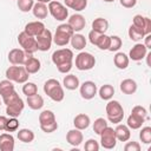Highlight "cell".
Listing matches in <instances>:
<instances>
[{"label":"cell","instance_id":"6da1fadb","mask_svg":"<svg viewBox=\"0 0 151 151\" xmlns=\"http://www.w3.org/2000/svg\"><path fill=\"white\" fill-rule=\"evenodd\" d=\"M44 92L54 101H61L65 97L64 88L57 79H48L44 84Z\"/></svg>","mask_w":151,"mask_h":151},{"label":"cell","instance_id":"7a4b0ae2","mask_svg":"<svg viewBox=\"0 0 151 151\" xmlns=\"http://www.w3.org/2000/svg\"><path fill=\"white\" fill-rule=\"evenodd\" d=\"M73 33L74 31L68 24H60L57 27L55 33L53 35V42L57 46H66L70 42V39L73 35Z\"/></svg>","mask_w":151,"mask_h":151},{"label":"cell","instance_id":"3957f363","mask_svg":"<svg viewBox=\"0 0 151 151\" xmlns=\"http://www.w3.org/2000/svg\"><path fill=\"white\" fill-rule=\"evenodd\" d=\"M107 119L113 124H119L124 118V109L118 100H109L106 104Z\"/></svg>","mask_w":151,"mask_h":151},{"label":"cell","instance_id":"277c9868","mask_svg":"<svg viewBox=\"0 0 151 151\" xmlns=\"http://www.w3.org/2000/svg\"><path fill=\"white\" fill-rule=\"evenodd\" d=\"M6 78L11 81L18 83V84H24L28 80L29 73L26 71V68L24 66H19V65H13L9 66L6 70Z\"/></svg>","mask_w":151,"mask_h":151},{"label":"cell","instance_id":"5b68a950","mask_svg":"<svg viewBox=\"0 0 151 151\" xmlns=\"http://www.w3.org/2000/svg\"><path fill=\"white\" fill-rule=\"evenodd\" d=\"M18 42H19V45L21 46V48L27 54H33L34 52L38 51V45H37L35 37H32V35L27 34L25 31H22L21 33H19V35H18Z\"/></svg>","mask_w":151,"mask_h":151},{"label":"cell","instance_id":"8992f818","mask_svg":"<svg viewBox=\"0 0 151 151\" xmlns=\"http://www.w3.org/2000/svg\"><path fill=\"white\" fill-rule=\"evenodd\" d=\"M74 64L79 71H88L94 67L96 58L88 52H80L78 55H76Z\"/></svg>","mask_w":151,"mask_h":151},{"label":"cell","instance_id":"52a82bcc","mask_svg":"<svg viewBox=\"0 0 151 151\" xmlns=\"http://www.w3.org/2000/svg\"><path fill=\"white\" fill-rule=\"evenodd\" d=\"M48 12L58 21H64L68 17V11L66 6H64L58 0H52L51 2H48Z\"/></svg>","mask_w":151,"mask_h":151},{"label":"cell","instance_id":"ba28073f","mask_svg":"<svg viewBox=\"0 0 151 151\" xmlns=\"http://www.w3.org/2000/svg\"><path fill=\"white\" fill-rule=\"evenodd\" d=\"M73 52L70 48H60L53 52L52 54V61L55 66L66 64V63H72L73 61Z\"/></svg>","mask_w":151,"mask_h":151},{"label":"cell","instance_id":"9c48e42d","mask_svg":"<svg viewBox=\"0 0 151 151\" xmlns=\"http://www.w3.org/2000/svg\"><path fill=\"white\" fill-rule=\"evenodd\" d=\"M100 144L104 149H113L117 144V138L114 134V130L110 126H106L100 132Z\"/></svg>","mask_w":151,"mask_h":151},{"label":"cell","instance_id":"30bf717a","mask_svg":"<svg viewBox=\"0 0 151 151\" xmlns=\"http://www.w3.org/2000/svg\"><path fill=\"white\" fill-rule=\"evenodd\" d=\"M37 40V45H38V51L41 52H46L51 48V45L53 42V35L52 32L47 28H45L39 35L35 37Z\"/></svg>","mask_w":151,"mask_h":151},{"label":"cell","instance_id":"8fae6325","mask_svg":"<svg viewBox=\"0 0 151 151\" xmlns=\"http://www.w3.org/2000/svg\"><path fill=\"white\" fill-rule=\"evenodd\" d=\"M79 91H80L81 98H84L86 100H90L97 94L98 88H97L96 83H93L91 80H86L81 85H79Z\"/></svg>","mask_w":151,"mask_h":151},{"label":"cell","instance_id":"7c38bea8","mask_svg":"<svg viewBox=\"0 0 151 151\" xmlns=\"http://www.w3.org/2000/svg\"><path fill=\"white\" fill-rule=\"evenodd\" d=\"M146 53H147V48L145 47V45L140 44V42H137L130 50V53H129L127 57H129V59H131L133 61H140L146 57Z\"/></svg>","mask_w":151,"mask_h":151},{"label":"cell","instance_id":"4fadbf2b","mask_svg":"<svg viewBox=\"0 0 151 151\" xmlns=\"http://www.w3.org/2000/svg\"><path fill=\"white\" fill-rule=\"evenodd\" d=\"M27 53L22 48H13L8 53V61L12 65H24Z\"/></svg>","mask_w":151,"mask_h":151},{"label":"cell","instance_id":"5bb4252c","mask_svg":"<svg viewBox=\"0 0 151 151\" xmlns=\"http://www.w3.org/2000/svg\"><path fill=\"white\" fill-rule=\"evenodd\" d=\"M132 21H133L132 25H134L136 27L143 29L144 33H145V35L151 33V19L150 18L143 17L140 14H137V15L133 17V20Z\"/></svg>","mask_w":151,"mask_h":151},{"label":"cell","instance_id":"9a60e30c","mask_svg":"<svg viewBox=\"0 0 151 151\" xmlns=\"http://www.w3.org/2000/svg\"><path fill=\"white\" fill-rule=\"evenodd\" d=\"M24 67L26 68V71L29 74H34L40 70L41 64H40V60L38 58L33 57L32 54H27V58L24 63Z\"/></svg>","mask_w":151,"mask_h":151},{"label":"cell","instance_id":"2e32d148","mask_svg":"<svg viewBox=\"0 0 151 151\" xmlns=\"http://www.w3.org/2000/svg\"><path fill=\"white\" fill-rule=\"evenodd\" d=\"M84 139V136L81 133V130H78V129H72L70 130L67 133H66V140L68 144H71L72 146H76L78 147L81 142Z\"/></svg>","mask_w":151,"mask_h":151},{"label":"cell","instance_id":"e0dca14e","mask_svg":"<svg viewBox=\"0 0 151 151\" xmlns=\"http://www.w3.org/2000/svg\"><path fill=\"white\" fill-rule=\"evenodd\" d=\"M67 24L72 27V29L74 32H80L81 29L85 28V25H86V20L85 18L81 15V14H73L70 17Z\"/></svg>","mask_w":151,"mask_h":151},{"label":"cell","instance_id":"ac0fdd59","mask_svg":"<svg viewBox=\"0 0 151 151\" xmlns=\"http://www.w3.org/2000/svg\"><path fill=\"white\" fill-rule=\"evenodd\" d=\"M45 28H46V27H45L44 22H41V21H31V22L26 24L24 31H25L27 34L32 35V37H37V35H39Z\"/></svg>","mask_w":151,"mask_h":151},{"label":"cell","instance_id":"d6986e66","mask_svg":"<svg viewBox=\"0 0 151 151\" xmlns=\"http://www.w3.org/2000/svg\"><path fill=\"white\" fill-rule=\"evenodd\" d=\"M24 107H25L24 100L20 99V100H18V101H15V103H13L11 105H6V113H7L8 117L18 118L21 114Z\"/></svg>","mask_w":151,"mask_h":151},{"label":"cell","instance_id":"ffe728a7","mask_svg":"<svg viewBox=\"0 0 151 151\" xmlns=\"http://www.w3.org/2000/svg\"><path fill=\"white\" fill-rule=\"evenodd\" d=\"M0 150L1 151H13L14 150V137L11 133L0 134Z\"/></svg>","mask_w":151,"mask_h":151},{"label":"cell","instance_id":"44dd1931","mask_svg":"<svg viewBox=\"0 0 151 151\" xmlns=\"http://www.w3.org/2000/svg\"><path fill=\"white\" fill-rule=\"evenodd\" d=\"M114 134L117 140L119 142H127L131 137V132L127 125H123V124H118L114 129Z\"/></svg>","mask_w":151,"mask_h":151},{"label":"cell","instance_id":"7402d4cb","mask_svg":"<svg viewBox=\"0 0 151 151\" xmlns=\"http://www.w3.org/2000/svg\"><path fill=\"white\" fill-rule=\"evenodd\" d=\"M90 123H91V119L85 113H79L73 119V125L78 130H85V129H87L90 126Z\"/></svg>","mask_w":151,"mask_h":151},{"label":"cell","instance_id":"603a6c76","mask_svg":"<svg viewBox=\"0 0 151 151\" xmlns=\"http://www.w3.org/2000/svg\"><path fill=\"white\" fill-rule=\"evenodd\" d=\"M63 85L66 90H70V91H73V90H77L80 85L79 83V79L77 76L74 74H67L64 77V80H63Z\"/></svg>","mask_w":151,"mask_h":151},{"label":"cell","instance_id":"cb8c5ba5","mask_svg":"<svg viewBox=\"0 0 151 151\" xmlns=\"http://www.w3.org/2000/svg\"><path fill=\"white\" fill-rule=\"evenodd\" d=\"M120 91L125 94H133L136 91H137V83L133 80V79H124L122 83H120Z\"/></svg>","mask_w":151,"mask_h":151},{"label":"cell","instance_id":"d4e9b609","mask_svg":"<svg viewBox=\"0 0 151 151\" xmlns=\"http://www.w3.org/2000/svg\"><path fill=\"white\" fill-rule=\"evenodd\" d=\"M32 12H33V15L38 19H45L48 14V7L46 6V4H42V2H35L33 5V8H32Z\"/></svg>","mask_w":151,"mask_h":151},{"label":"cell","instance_id":"484cf974","mask_svg":"<svg viewBox=\"0 0 151 151\" xmlns=\"http://www.w3.org/2000/svg\"><path fill=\"white\" fill-rule=\"evenodd\" d=\"M70 42L74 50L81 51L86 46V38L80 33H73V35L70 39Z\"/></svg>","mask_w":151,"mask_h":151},{"label":"cell","instance_id":"4316f807","mask_svg":"<svg viewBox=\"0 0 151 151\" xmlns=\"http://www.w3.org/2000/svg\"><path fill=\"white\" fill-rule=\"evenodd\" d=\"M129 61H130L129 57L123 52L116 53V55L113 58V63H114L116 67L119 68V70H125L129 66Z\"/></svg>","mask_w":151,"mask_h":151},{"label":"cell","instance_id":"83f0119b","mask_svg":"<svg viewBox=\"0 0 151 151\" xmlns=\"http://www.w3.org/2000/svg\"><path fill=\"white\" fill-rule=\"evenodd\" d=\"M27 104L28 107H31L32 110H40L44 106V98L40 94H33L27 97Z\"/></svg>","mask_w":151,"mask_h":151},{"label":"cell","instance_id":"f1b7e54d","mask_svg":"<svg viewBox=\"0 0 151 151\" xmlns=\"http://www.w3.org/2000/svg\"><path fill=\"white\" fill-rule=\"evenodd\" d=\"M109 28V21L104 18H97L92 21V29L98 33H105Z\"/></svg>","mask_w":151,"mask_h":151},{"label":"cell","instance_id":"f546056e","mask_svg":"<svg viewBox=\"0 0 151 151\" xmlns=\"http://www.w3.org/2000/svg\"><path fill=\"white\" fill-rule=\"evenodd\" d=\"M98 94L103 100H110L114 94V87L110 84H105L98 90Z\"/></svg>","mask_w":151,"mask_h":151},{"label":"cell","instance_id":"4dcf8cb0","mask_svg":"<svg viewBox=\"0 0 151 151\" xmlns=\"http://www.w3.org/2000/svg\"><path fill=\"white\" fill-rule=\"evenodd\" d=\"M65 6L77 12L84 11L87 6V0H64Z\"/></svg>","mask_w":151,"mask_h":151},{"label":"cell","instance_id":"1f68e13d","mask_svg":"<svg viewBox=\"0 0 151 151\" xmlns=\"http://www.w3.org/2000/svg\"><path fill=\"white\" fill-rule=\"evenodd\" d=\"M17 137L22 143H31L34 140V132L29 129H21L18 131Z\"/></svg>","mask_w":151,"mask_h":151},{"label":"cell","instance_id":"d6a6232c","mask_svg":"<svg viewBox=\"0 0 151 151\" xmlns=\"http://www.w3.org/2000/svg\"><path fill=\"white\" fill-rule=\"evenodd\" d=\"M55 122V114L53 113V111L51 110H44L40 114H39V123L40 125H45V124H50Z\"/></svg>","mask_w":151,"mask_h":151},{"label":"cell","instance_id":"836d02e7","mask_svg":"<svg viewBox=\"0 0 151 151\" xmlns=\"http://www.w3.org/2000/svg\"><path fill=\"white\" fill-rule=\"evenodd\" d=\"M145 120L144 119H142V118H139V117H137V116H134V114H130L129 117H127V122H126V125L129 126V129H132V130H138V129H140L142 127V125H143V123H144Z\"/></svg>","mask_w":151,"mask_h":151},{"label":"cell","instance_id":"e575fe53","mask_svg":"<svg viewBox=\"0 0 151 151\" xmlns=\"http://www.w3.org/2000/svg\"><path fill=\"white\" fill-rule=\"evenodd\" d=\"M14 90V85H13V81L8 80V79H5V80H1L0 81V96L1 98L12 93Z\"/></svg>","mask_w":151,"mask_h":151},{"label":"cell","instance_id":"d590c367","mask_svg":"<svg viewBox=\"0 0 151 151\" xmlns=\"http://www.w3.org/2000/svg\"><path fill=\"white\" fill-rule=\"evenodd\" d=\"M129 37L133 41H139V40H142L145 37V33H144L143 29L136 27L134 25H131L129 27Z\"/></svg>","mask_w":151,"mask_h":151},{"label":"cell","instance_id":"8d00e7d4","mask_svg":"<svg viewBox=\"0 0 151 151\" xmlns=\"http://www.w3.org/2000/svg\"><path fill=\"white\" fill-rule=\"evenodd\" d=\"M22 93H24L26 97L37 94V93H38V86H37L34 83L26 81V83H24V86H22Z\"/></svg>","mask_w":151,"mask_h":151},{"label":"cell","instance_id":"74e56055","mask_svg":"<svg viewBox=\"0 0 151 151\" xmlns=\"http://www.w3.org/2000/svg\"><path fill=\"white\" fill-rule=\"evenodd\" d=\"M19 129V120L14 117H9V119L7 118L6 125H5V131L7 132H15Z\"/></svg>","mask_w":151,"mask_h":151},{"label":"cell","instance_id":"f35d334b","mask_svg":"<svg viewBox=\"0 0 151 151\" xmlns=\"http://www.w3.org/2000/svg\"><path fill=\"white\" fill-rule=\"evenodd\" d=\"M110 37L109 35H106L105 33H103V34H100V37H99V39H98V41H97V44H96V46L99 48V50H109V46H110Z\"/></svg>","mask_w":151,"mask_h":151},{"label":"cell","instance_id":"ab89813d","mask_svg":"<svg viewBox=\"0 0 151 151\" xmlns=\"http://www.w3.org/2000/svg\"><path fill=\"white\" fill-rule=\"evenodd\" d=\"M110 46H109V51H111V52H116V51H118L120 47H122V45H123V41H122V39L118 37V35H112V37H110Z\"/></svg>","mask_w":151,"mask_h":151},{"label":"cell","instance_id":"60d3db41","mask_svg":"<svg viewBox=\"0 0 151 151\" xmlns=\"http://www.w3.org/2000/svg\"><path fill=\"white\" fill-rule=\"evenodd\" d=\"M106 126H109L106 119H104V118H97V119L94 120V123H93V131H94V133L100 134V132H101Z\"/></svg>","mask_w":151,"mask_h":151},{"label":"cell","instance_id":"b9f144b4","mask_svg":"<svg viewBox=\"0 0 151 151\" xmlns=\"http://www.w3.org/2000/svg\"><path fill=\"white\" fill-rule=\"evenodd\" d=\"M139 138L144 144H150L151 143V127L150 126L143 127L139 132Z\"/></svg>","mask_w":151,"mask_h":151},{"label":"cell","instance_id":"7bdbcfd3","mask_svg":"<svg viewBox=\"0 0 151 151\" xmlns=\"http://www.w3.org/2000/svg\"><path fill=\"white\" fill-rule=\"evenodd\" d=\"M33 5H34V0H18V8L24 13L32 11Z\"/></svg>","mask_w":151,"mask_h":151},{"label":"cell","instance_id":"ee69618b","mask_svg":"<svg viewBox=\"0 0 151 151\" xmlns=\"http://www.w3.org/2000/svg\"><path fill=\"white\" fill-rule=\"evenodd\" d=\"M20 99H21V98L19 97V94H18L15 91H13L12 93H9V94L2 97V101H4L5 105H11V104H13V103H15V101H18V100H20Z\"/></svg>","mask_w":151,"mask_h":151},{"label":"cell","instance_id":"f6af8a7d","mask_svg":"<svg viewBox=\"0 0 151 151\" xmlns=\"http://www.w3.org/2000/svg\"><path fill=\"white\" fill-rule=\"evenodd\" d=\"M131 113L134 114V116H137V117H139V118H142V119H144V120L147 118V111L145 110V107H143V106H140V105L134 106V107L132 109Z\"/></svg>","mask_w":151,"mask_h":151},{"label":"cell","instance_id":"bcb514c9","mask_svg":"<svg viewBox=\"0 0 151 151\" xmlns=\"http://www.w3.org/2000/svg\"><path fill=\"white\" fill-rule=\"evenodd\" d=\"M84 149L86 151H98L99 150V143L96 140V139H88L85 145H84Z\"/></svg>","mask_w":151,"mask_h":151},{"label":"cell","instance_id":"7dc6e473","mask_svg":"<svg viewBox=\"0 0 151 151\" xmlns=\"http://www.w3.org/2000/svg\"><path fill=\"white\" fill-rule=\"evenodd\" d=\"M40 129H41L45 133H52V132H54V131L58 129V123H57V120H55V122L50 123V124L40 125Z\"/></svg>","mask_w":151,"mask_h":151},{"label":"cell","instance_id":"c3c4849f","mask_svg":"<svg viewBox=\"0 0 151 151\" xmlns=\"http://www.w3.org/2000/svg\"><path fill=\"white\" fill-rule=\"evenodd\" d=\"M125 151H140V145L137 142H127L124 146Z\"/></svg>","mask_w":151,"mask_h":151},{"label":"cell","instance_id":"681fc988","mask_svg":"<svg viewBox=\"0 0 151 151\" xmlns=\"http://www.w3.org/2000/svg\"><path fill=\"white\" fill-rule=\"evenodd\" d=\"M100 34L101 33H98V32H96L93 29L90 31V33H88V40H90V42L92 45H96L97 41H98V39H99V37H100Z\"/></svg>","mask_w":151,"mask_h":151},{"label":"cell","instance_id":"f907efd6","mask_svg":"<svg viewBox=\"0 0 151 151\" xmlns=\"http://www.w3.org/2000/svg\"><path fill=\"white\" fill-rule=\"evenodd\" d=\"M57 68L60 73H68L72 68V63H66V64L59 65V66H57Z\"/></svg>","mask_w":151,"mask_h":151},{"label":"cell","instance_id":"816d5d0a","mask_svg":"<svg viewBox=\"0 0 151 151\" xmlns=\"http://www.w3.org/2000/svg\"><path fill=\"white\" fill-rule=\"evenodd\" d=\"M119 1H120V5L125 8H132L137 4V0H119Z\"/></svg>","mask_w":151,"mask_h":151},{"label":"cell","instance_id":"f5cc1de1","mask_svg":"<svg viewBox=\"0 0 151 151\" xmlns=\"http://www.w3.org/2000/svg\"><path fill=\"white\" fill-rule=\"evenodd\" d=\"M144 38H145V44L144 45H145V47L147 50H150L151 48V33L150 34H146Z\"/></svg>","mask_w":151,"mask_h":151},{"label":"cell","instance_id":"db71d44e","mask_svg":"<svg viewBox=\"0 0 151 151\" xmlns=\"http://www.w3.org/2000/svg\"><path fill=\"white\" fill-rule=\"evenodd\" d=\"M6 122H7V118L5 116H0V131H4L5 130Z\"/></svg>","mask_w":151,"mask_h":151},{"label":"cell","instance_id":"11a10c76","mask_svg":"<svg viewBox=\"0 0 151 151\" xmlns=\"http://www.w3.org/2000/svg\"><path fill=\"white\" fill-rule=\"evenodd\" d=\"M38 2H42V4H48V2H51L52 0H37Z\"/></svg>","mask_w":151,"mask_h":151},{"label":"cell","instance_id":"9f6ffc18","mask_svg":"<svg viewBox=\"0 0 151 151\" xmlns=\"http://www.w3.org/2000/svg\"><path fill=\"white\" fill-rule=\"evenodd\" d=\"M103 1H104V2H113L114 0H103Z\"/></svg>","mask_w":151,"mask_h":151},{"label":"cell","instance_id":"6f0895ef","mask_svg":"<svg viewBox=\"0 0 151 151\" xmlns=\"http://www.w3.org/2000/svg\"><path fill=\"white\" fill-rule=\"evenodd\" d=\"M0 106H1V100H0Z\"/></svg>","mask_w":151,"mask_h":151}]
</instances>
